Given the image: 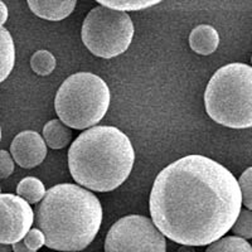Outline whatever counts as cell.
<instances>
[{
	"label": "cell",
	"instance_id": "obj_24",
	"mask_svg": "<svg viewBox=\"0 0 252 252\" xmlns=\"http://www.w3.org/2000/svg\"><path fill=\"white\" fill-rule=\"evenodd\" d=\"M178 252H195V250L192 246H184V245H182L181 249L178 250Z\"/></svg>",
	"mask_w": 252,
	"mask_h": 252
},
{
	"label": "cell",
	"instance_id": "obj_22",
	"mask_svg": "<svg viewBox=\"0 0 252 252\" xmlns=\"http://www.w3.org/2000/svg\"><path fill=\"white\" fill-rule=\"evenodd\" d=\"M9 17V12H8V6L5 5L4 1L0 0V28L6 23V20H8Z\"/></svg>",
	"mask_w": 252,
	"mask_h": 252
},
{
	"label": "cell",
	"instance_id": "obj_23",
	"mask_svg": "<svg viewBox=\"0 0 252 252\" xmlns=\"http://www.w3.org/2000/svg\"><path fill=\"white\" fill-rule=\"evenodd\" d=\"M12 250L14 252H35V251H33V250H29L28 247L24 245L23 240L19 241V242H15V244H13Z\"/></svg>",
	"mask_w": 252,
	"mask_h": 252
},
{
	"label": "cell",
	"instance_id": "obj_8",
	"mask_svg": "<svg viewBox=\"0 0 252 252\" xmlns=\"http://www.w3.org/2000/svg\"><path fill=\"white\" fill-rule=\"evenodd\" d=\"M34 223L31 204L19 195L0 193V244L19 242Z\"/></svg>",
	"mask_w": 252,
	"mask_h": 252
},
{
	"label": "cell",
	"instance_id": "obj_2",
	"mask_svg": "<svg viewBox=\"0 0 252 252\" xmlns=\"http://www.w3.org/2000/svg\"><path fill=\"white\" fill-rule=\"evenodd\" d=\"M34 223L48 249L82 251L100 231L102 206L96 195L77 184H57L46 190L35 208Z\"/></svg>",
	"mask_w": 252,
	"mask_h": 252
},
{
	"label": "cell",
	"instance_id": "obj_14",
	"mask_svg": "<svg viewBox=\"0 0 252 252\" xmlns=\"http://www.w3.org/2000/svg\"><path fill=\"white\" fill-rule=\"evenodd\" d=\"M46 194L43 182L35 177H26L17 187V195L23 198L29 204L39 203Z\"/></svg>",
	"mask_w": 252,
	"mask_h": 252
},
{
	"label": "cell",
	"instance_id": "obj_3",
	"mask_svg": "<svg viewBox=\"0 0 252 252\" xmlns=\"http://www.w3.org/2000/svg\"><path fill=\"white\" fill-rule=\"evenodd\" d=\"M135 152L115 126H94L78 135L68 150V169L80 187L111 192L131 174Z\"/></svg>",
	"mask_w": 252,
	"mask_h": 252
},
{
	"label": "cell",
	"instance_id": "obj_16",
	"mask_svg": "<svg viewBox=\"0 0 252 252\" xmlns=\"http://www.w3.org/2000/svg\"><path fill=\"white\" fill-rule=\"evenodd\" d=\"M100 5L106 8L121 10V12H139L144 9L152 8L163 0H96Z\"/></svg>",
	"mask_w": 252,
	"mask_h": 252
},
{
	"label": "cell",
	"instance_id": "obj_11",
	"mask_svg": "<svg viewBox=\"0 0 252 252\" xmlns=\"http://www.w3.org/2000/svg\"><path fill=\"white\" fill-rule=\"evenodd\" d=\"M220 44L218 32L208 24L197 26L189 34V47L197 55L209 56L215 53Z\"/></svg>",
	"mask_w": 252,
	"mask_h": 252
},
{
	"label": "cell",
	"instance_id": "obj_6",
	"mask_svg": "<svg viewBox=\"0 0 252 252\" xmlns=\"http://www.w3.org/2000/svg\"><path fill=\"white\" fill-rule=\"evenodd\" d=\"M134 32V23L127 13L98 5L83 20L81 38L92 55L110 60L127 51Z\"/></svg>",
	"mask_w": 252,
	"mask_h": 252
},
{
	"label": "cell",
	"instance_id": "obj_4",
	"mask_svg": "<svg viewBox=\"0 0 252 252\" xmlns=\"http://www.w3.org/2000/svg\"><path fill=\"white\" fill-rule=\"evenodd\" d=\"M204 105L209 118L231 129L252 126V68L229 63L216 71L207 85Z\"/></svg>",
	"mask_w": 252,
	"mask_h": 252
},
{
	"label": "cell",
	"instance_id": "obj_18",
	"mask_svg": "<svg viewBox=\"0 0 252 252\" xmlns=\"http://www.w3.org/2000/svg\"><path fill=\"white\" fill-rule=\"evenodd\" d=\"M233 235L250 240L252 237V212L250 209H241L235 223L231 227Z\"/></svg>",
	"mask_w": 252,
	"mask_h": 252
},
{
	"label": "cell",
	"instance_id": "obj_25",
	"mask_svg": "<svg viewBox=\"0 0 252 252\" xmlns=\"http://www.w3.org/2000/svg\"><path fill=\"white\" fill-rule=\"evenodd\" d=\"M12 246L10 245H3L0 244V252H12Z\"/></svg>",
	"mask_w": 252,
	"mask_h": 252
},
{
	"label": "cell",
	"instance_id": "obj_12",
	"mask_svg": "<svg viewBox=\"0 0 252 252\" xmlns=\"http://www.w3.org/2000/svg\"><path fill=\"white\" fill-rule=\"evenodd\" d=\"M43 140L51 149H63L71 143L72 131L60 119L51 120L43 127Z\"/></svg>",
	"mask_w": 252,
	"mask_h": 252
},
{
	"label": "cell",
	"instance_id": "obj_19",
	"mask_svg": "<svg viewBox=\"0 0 252 252\" xmlns=\"http://www.w3.org/2000/svg\"><path fill=\"white\" fill-rule=\"evenodd\" d=\"M240 187L242 204L247 209L252 208V168H247L237 181Z\"/></svg>",
	"mask_w": 252,
	"mask_h": 252
},
{
	"label": "cell",
	"instance_id": "obj_15",
	"mask_svg": "<svg viewBox=\"0 0 252 252\" xmlns=\"http://www.w3.org/2000/svg\"><path fill=\"white\" fill-rule=\"evenodd\" d=\"M206 252H252V247L247 240L237 236H227L208 245Z\"/></svg>",
	"mask_w": 252,
	"mask_h": 252
},
{
	"label": "cell",
	"instance_id": "obj_21",
	"mask_svg": "<svg viewBox=\"0 0 252 252\" xmlns=\"http://www.w3.org/2000/svg\"><path fill=\"white\" fill-rule=\"evenodd\" d=\"M15 163L10 153L6 150H0V179H6L13 174Z\"/></svg>",
	"mask_w": 252,
	"mask_h": 252
},
{
	"label": "cell",
	"instance_id": "obj_1",
	"mask_svg": "<svg viewBox=\"0 0 252 252\" xmlns=\"http://www.w3.org/2000/svg\"><path fill=\"white\" fill-rule=\"evenodd\" d=\"M242 208L235 175L199 154L169 164L155 178L149 198L153 223L184 246H208L228 232Z\"/></svg>",
	"mask_w": 252,
	"mask_h": 252
},
{
	"label": "cell",
	"instance_id": "obj_17",
	"mask_svg": "<svg viewBox=\"0 0 252 252\" xmlns=\"http://www.w3.org/2000/svg\"><path fill=\"white\" fill-rule=\"evenodd\" d=\"M57 61L49 51L40 49L33 53L31 58V67L38 76H48L55 71Z\"/></svg>",
	"mask_w": 252,
	"mask_h": 252
},
{
	"label": "cell",
	"instance_id": "obj_9",
	"mask_svg": "<svg viewBox=\"0 0 252 252\" xmlns=\"http://www.w3.org/2000/svg\"><path fill=\"white\" fill-rule=\"evenodd\" d=\"M10 155L18 165L32 169L43 163L47 157V145L42 135L33 130H26L13 139Z\"/></svg>",
	"mask_w": 252,
	"mask_h": 252
},
{
	"label": "cell",
	"instance_id": "obj_5",
	"mask_svg": "<svg viewBox=\"0 0 252 252\" xmlns=\"http://www.w3.org/2000/svg\"><path fill=\"white\" fill-rule=\"evenodd\" d=\"M111 102L107 83L91 72H78L63 81L55 98L58 118L68 127L86 130L100 123Z\"/></svg>",
	"mask_w": 252,
	"mask_h": 252
},
{
	"label": "cell",
	"instance_id": "obj_26",
	"mask_svg": "<svg viewBox=\"0 0 252 252\" xmlns=\"http://www.w3.org/2000/svg\"><path fill=\"white\" fill-rule=\"evenodd\" d=\"M0 141H1V126H0Z\"/></svg>",
	"mask_w": 252,
	"mask_h": 252
},
{
	"label": "cell",
	"instance_id": "obj_27",
	"mask_svg": "<svg viewBox=\"0 0 252 252\" xmlns=\"http://www.w3.org/2000/svg\"><path fill=\"white\" fill-rule=\"evenodd\" d=\"M0 193H1V188H0Z\"/></svg>",
	"mask_w": 252,
	"mask_h": 252
},
{
	"label": "cell",
	"instance_id": "obj_13",
	"mask_svg": "<svg viewBox=\"0 0 252 252\" xmlns=\"http://www.w3.org/2000/svg\"><path fill=\"white\" fill-rule=\"evenodd\" d=\"M15 64V46L12 34L4 27L0 28V83L12 73Z\"/></svg>",
	"mask_w": 252,
	"mask_h": 252
},
{
	"label": "cell",
	"instance_id": "obj_20",
	"mask_svg": "<svg viewBox=\"0 0 252 252\" xmlns=\"http://www.w3.org/2000/svg\"><path fill=\"white\" fill-rule=\"evenodd\" d=\"M23 242L29 250L37 252L38 250L42 249L46 244V238H44L43 232L38 228H31L23 238Z\"/></svg>",
	"mask_w": 252,
	"mask_h": 252
},
{
	"label": "cell",
	"instance_id": "obj_10",
	"mask_svg": "<svg viewBox=\"0 0 252 252\" xmlns=\"http://www.w3.org/2000/svg\"><path fill=\"white\" fill-rule=\"evenodd\" d=\"M31 12L49 22H60L73 13L77 0H27Z\"/></svg>",
	"mask_w": 252,
	"mask_h": 252
},
{
	"label": "cell",
	"instance_id": "obj_7",
	"mask_svg": "<svg viewBox=\"0 0 252 252\" xmlns=\"http://www.w3.org/2000/svg\"><path fill=\"white\" fill-rule=\"evenodd\" d=\"M105 252H166V241L150 218L130 215L109 229Z\"/></svg>",
	"mask_w": 252,
	"mask_h": 252
}]
</instances>
